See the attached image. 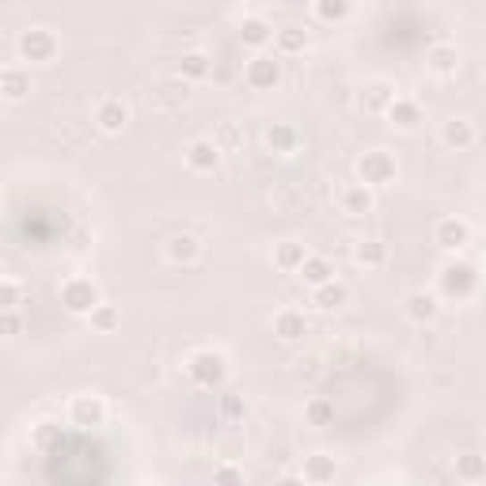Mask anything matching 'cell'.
Masks as SVG:
<instances>
[{"label": "cell", "instance_id": "6da1fadb", "mask_svg": "<svg viewBox=\"0 0 486 486\" xmlns=\"http://www.w3.org/2000/svg\"><path fill=\"white\" fill-rule=\"evenodd\" d=\"M437 285L448 300H467V297H475V289H479V270L464 263V258H452V263L440 266Z\"/></svg>", "mask_w": 486, "mask_h": 486}, {"label": "cell", "instance_id": "7a4b0ae2", "mask_svg": "<svg viewBox=\"0 0 486 486\" xmlns=\"http://www.w3.org/2000/svg\"><path fill=\"white\" fill-rule=\"evenodd\" d=\"M395 175H399V163H395L391 152L384 148H369V152H361L357 156V182L361 187H388V182H395Z\"/></svg>", "mask_w": 486, "mask_h": 486}, {"label": "cell", "instance_id": "3957f363", "mask_svg": "<svg viewBox=\"0 0 486 486\" xmlns=\"http://www.w3.org/2000/svg\"><path fill=\"white\" fill-rule=\"evenodd\" d=\"M187 376L194 380L197 388L213 391V388H221V384H224V376H228V361H224L221 349H197V354H190V361H187Z\"/></svg>", "mask_w": 486, "mask_h": 486}, {"label": "cell", "instance_id": "277c9868", "mask_svg": "<svg viewBox=\"0 0 486 486\" xmlns=\"http://www.w3.org/2000/svg\"><path fill=\"white\" fill-rule=\"evenodd\" d=\"M15 50H20L23 61H30V65H50V61L57 57L61 42L50 27H27L20 30V42H15Z\"/></svg>", "mask_w": 486, "mask_h": 486}, {"label": "cell", "instance_id": "5b68a950", "mask_svg": "<svg viewBox=\"0 0 486 486\" xmlns=\"http://www.w3.org/2000/svg\"><path fill=\"white\" fill-rule=\"evenodd\" d=\"M243 80L251 91H273L281 84V57L278 54H255L243 65Z\"/></svg>", "mask_w": 486, "mask_h": 486}, {"label": "cell", "instance_id": "8992f818", "mask_svg": "<svg viewBox=\"0 0 486 486\" xmlns=\"http://www.w3.org/2000/svg\"><path fill=\"white\" fill-rule=\"evenodd\" d=\"M61 304H65V312H72V315H91L103 300H99V289L91 278H69L61 285Z\"/></svg>", "mask_w": 486, "mask_h": 486}, {"label": "cell", "instance_id": "52a82bcc", "mask_svg": "<svg viewBox=\"0 0 486 486\" xmlns=\"http://www.w3.org/2000/svg\"><path fill=\"white\" fill-rule=\"evenodd\" d=\"M69 422L80 425V430H96V425H103V422H106V403H103V395H96V391L72 395V403H69Z\"/></svg>", "mask_w": 486, "mask_h": 486}, {"label": "cell", "instance_id": "ba28073f", "mask_svg": "<svg viewBox=\"0 0 486 486\" xmlns=\"http://www.w3.org/2000/svg\"><path fill=\"white\" fill-rule=\"evenodd\" d=\"M300 130L293 126V122H270V126L263 130V145L273 152V156H293V152H300Z\"/></svg>", "mask_w": 486, "mask_h": 486}, {"label": "cell", "instance_id": "9c48e42d", "mask_svg": "<svg viewBox=\"0 0 486 486\" xmlns=\"http://www.w3.org/2000/svg\"><path fill=\"white\" fill-rule=\"evenodd\" d=\"M221 156H224V148L213 141V137H197V141L187 145V167H190V172H197V175L217 172Z\"/></svg>", "mask_w": 486, "mask_h": 486}, {"label": "cell", "instance_id": "30bf717a", "mask_svg": "<svg viewBox=\"0 0 486 486\" xmlns=\"http://www.w3.org/2000/svg\"><path fill=\"white\" fill-rule=\"evenodd\" d=\"M433 243H437L440 251H460V247H467V243H471L467 221H460V217H440V221L433 224Z\"/></svg>", "mask_w": 486, "mask_h": 486}, {"label": "cell", "instance_id": "8fae6325", "mask_svg": "<svg viewBox=\"0 0 486 486\" xmlns=\"http://www.w3.org/2000/svg\"><path fill=\"white\" fill-rule=\"evenodd\" d=\"M334 475H339V464H334V456L327 452H308L300 464V479L308 486H327L334 482Z\"/></svg>", "mask_w": 486, "mask_h": 486}, {"label": "cell", "instance_id": "7c38bea8", "mask_svg": "<svg viewBox=\"0 0 486 486\" xmlns=\"http://www.w3.org/2000/svg\"><path fill=\"white\" fill-rule=\"evenodd\" d=\"M403 312H406L410 323L425 327V323H433V319L440 315V300H437L433 293H425V289H415V293H406Z\"/></svg>", "mask_w": 486, "mask_h": 486}, {"label": "cell", "instance_id": "4fadbf2b", "mask_svg": "<svg viewBox=\"0 0 486 486\" xmlns=\"http://www.w3.org/2000/svg\"><path fill=\"white\" fill-rule=\"evenodd\" d=\"M440 145L452 148V152H467L471 145H475V126H471V118H448L440 122Z\"/></svg>", "mask_w": 486, "mask_h": 486}, {"label": "cell", "instance_id": "5bb4252c", "mask_svg": "<svg viewBox=\"0 0 486 486\" xmlns=\"http://www.w3.org/2000/svg\"><path fill=\"white\" fill-rule=\"evenodd\" d=\"M395 130H403V133H410V130H418L422 126V103L418 99H410V96H395V103L388 106V114H384Z\"/></svg>", "mask_w": 486, "mask_h": 486}, {"label": "cell", "instance_id": "9a60e30c", "mask_svg": "<svg viewBox=\"0 0 486 486\" xmlns=\"http://www.w3.org/2000/svg\"><path fill=\"white\" fill-rule=\"evenodd\" d=\"M0 96L8 103H20L30 96V69L23 65H4L0 69Z\"/></svg>", "mask_w": 486, "mask_h": 486}, {"label": "cell", "instance_id": "2e32d148", "mask_svg": "<svg viewBox=\"0 0 486 486\" xmlns=\"http://www.w3.org/2000/svg\"><path fill=\"white\" fill-rule=\"evenodd\" d=\"M273 50H278V57H297L308 50V30H304L300 23H285L273 30Z\"/></svg>", "mask_w": 486, "mask_h": 486}, {"label": "cell", "instance_id": "e0dca14e", "mask_svg": "<svg viewBox=\"0 0 486 486\" xmlns=\"http://www.w3.org/2000/svg\"><path fill=\"white\" fill-rule=\"evenodd\" d=\"M126 122H130V106L122 99H103L96 106V126L103 133H122V130H126Z\"/></svg>", "mask_w": 486, "mask_h": 486}, {"label": "cell", "instance_id": "ac0fdd59", "mask_svg": "<svg viewBox=\"0 0 486 486\" xmlns=\"http://www.w3.org/2000/svg\"><path fill=\"white\" fill-rule=\"evenodd\" d=\"M339 205H342V213H349V217H364V213H373L376 197H373L369 187H361V182H349V187L339 190Z\"/></svg>", "mask_w": 486, "mask_h": 486}, {"label": "cell", "instance_id": "d6986e66", "mask_svg": "<svg viewBox=\"0 0 486 486\" xmlns=\"http://www.w3.org/2000/svg\"><path fill=\"white\" fill-rule=\"evenodd\" d=\"M425 69L437 72V76H452L456 69H460V50L448 42H433L430 50H425Z\"/></svg>", "mask_w": 486, "mask_h": 486}, {"label": "cell", "instance_id": "ffe728a7", "mask_svg": "<svg viewBox=\"0 0 486 486\" xmlns=\"http://www.w3.org/2000/svg\"><path fill=\"white\" fill-rule=\"evenodd\" d=\"M167 258H172L175 266H194L197 258H202V239L190 236V232H179L167 239Z\"/></svg>", "mask_w": 486, "mask_h": 486}, {"label": "cell", "instance_id": "44dd1931", "mask_svg": "<svg viewBox=\"0 0 486 486\" xmlns=\"http://www.w3.org/2000/svg\"><path fill=\"white\" fill-rule=\"evenodd\" d=\"M312 304L319 312H339V308H346L349 304V285L346 281H327V285H319V289H312Z\"/></svg>", "mask_w": 486, "mask_h": 486}, {"label": "cell", "instance_id": "7402d4cb", "mask_svg": "<svg viewBox=\"0 0 486 486\" xmlns=\"http://www.w3.org/2000/svg\"><path fill=\"white\" fill-rule=\"evenodd\" d=\"M273 334H278L281 342H300L304 334H308V319H304V312H297V308H281L278 315H273Z\"/></svg>", "mask_w": 486, "mask_h": 486}, {"label": "cell", "instance_id": "603a6c76", "mask_svg": "<svg viewBox=\"0 0 486 486\" xmlns=\"http://www.w3.org/2000/svg\"><path fill=\"white\" fill-rule=\"evenodd\" d=\"M308 263V247H304L300 239H285L273 247V266L281 273H300V266Z\"/></svg>", "mask_w": 486, "mask_h": 486}, {"label": "cell", "instance_id": "cb8c5ba5", "mask_svg": "<svg viewBox=\"0 0 486 486\" xmlns=\"http://www.w3.org/2000/svg\"><path fill=\"white\" fill-rule=\"evenodd\" d=\"M209 72H213V57L205 50H187L179 57V76L182 80L202 84V80H209Z\"/></svg>", "mask_w": 486, "mask_h": 486}, {"label": "cell", "instance_id": "d4e9b609", "mask_svg": "<svg viewBox=\"0 0 486 486\" xmlns=\"http://www.w3.org/2000/svg\"><path fill=\"white\" fill-rule=\"evenodd\" d=\"M239 38L243 46H251V50L263 54V46L273 42V27L263 20V15H243V23H239Z\"/></svg>", "mask_w": 486, "mask_h": 486}, {"label": "cell", "instance_id": "484cf974", "mask_svg": "<svg viewBox=\"0 0 486 486\" xmlns=\"http://www.w3.org/2000/svg\"><path fill=\"white\" fill-rule=\"evenodd\" d=\"M456 479L467 486L486 482V456L482 452H460L456 456Z\"/></svg>", "mask_w": 486, "mask_h": 486}, {"label": "cell", "instance_id": "4316f807", "mask_svg": "<svg viewBox=\"0 0 486 486\" xmlns=\"http://www.w3.org/2000/svg\"><path fill=\"white\" fill-rule=\"evenodd\" d=\"M391 103H395V88L388 80H373L369 88H364V96H361V106H364V111H373V114H388Z\"/></svg>", "mask_w": 486, "mask_h": 486}, {"label": "cell", "instance_id": "83f0119b", "mask_svg": "<svg viewBox=\"0 0 486 486\" xmlns=\"http://www.w3.org/2000/svg\"><path fill=\"white\" fill-rule=\"evenodd\" d=\"M300 278H304V285H312V289L327 285V281H334V263L327 255H308V263L300 266Z\"/></svg>", "mask_w": 486, "mask_h": 486}, {"label": "cell", "instance_id": "f1b7e54d", "mask_svg": "<svg viewBox=\"0 0 486 486\" xmlns=\"http://www.w3.org/2000/svg\"><path fill=\"white\" fill-rule=\"evenodd\" d=\"M354 263L364 266V270L384 266V263H388V243H380V239H361L357 247H354Z\"/></svg>", "mask_w": 486, "mask_h": 486}, {"label": "cell", "instance_id": "f546056e", "mask_svg": "<svg viewBox=\"0 0 486 486\" xmlns=\"http://www.w3.org/2000/svg\"><path fill=\"white\" fill-rule=\"evenodd\" d=\"M304 422L315 425V430H323V425L334 422V403L327 399V395H312V399L304 403Z\"/></svg>", "mask_w": 486, "mask_h": 486}, {"label": "cell", "instance_id": "4dcf8cb0", "mask_svg": "<svg viewBox=\"0 0 486 486\" xmlns=\"http://www.w3.org/2000/svg\"><path fill=\"white\" fill-rule=\"evenodd\" d=\"M312 12H315V20H323V23H342L346 15L354 12V4H349V0H315Z\"/></svg>", "mask_w": 486, "mask_h": 486}, {"label": "cell", "instance_id": "1f68e13d", "mask_svg": "<svg viewBox=\"0 0 486 486\" xmlns=\"http://www.w3.org/2000/svg\"><path fill=\"white\" fill-rule=\"evenodd\" d=\"M88 319H91V331H99V334H111V331H118V323H122V312L114 308V304H99V308L91 312Z\"/></svg>", "mask_w": 486, "mask_h": 486}, {"label": "cell", "instance_id": "d6a6232c", "mask_svg": "<svg viewBox=\"0 0 486 486\" xmlns=\"http://www.w3.org/2000/svg\"><path fill=\"white\" fill-rule=\"evenodd\" d=\"M20 304H23L20 278H0V312H20Z\"/></svg>", "mask_w": 486, "mask_h": 486}, {"label": "cell", "instance_id": "836d02e7", "mask_svg": "<svg viewBox=\"0 0 486 486\" xmlns=\"http://www.w3.org/2000/svg\"><path fill=\"white\" fill-rule=\"evenodd\" d=\"M213 486H247V475H243L239 464L224 460V464L213 467Z\"/></svg>", "mask_w": 486, "mask_h": 486}, {"label": "cell", "instance_id": "e575fe53", "mask_svg": "<svg viewBox=\"0 0 486 486\" xmlns=\"http://www.w3.org/2000/svg\"><path fill=\"white\" fill-rule=\"evenodd\" d=\"M30 440H35V448H42V452H54V448L61 445V425H57V422H42Z\"/></svg>", "mask_w": 486, "mask_h": 486}, {"label": "cell", "instance_id": "d590c367", "mask_svg": "<svg viewBox=\"0 0 486 486\" xmlns=\"http://www.w3.org/2000/svg\"><path fill=\"white\" fill-rule=\"evenodd\" d=\"M20 331H23L20 312H0V334H4V339H15Z\"/></svg>", "mask_w": 486, "mask_h": 486}, {"label": "cell", "instance_id": "8d00e7d4", "mask_svg": "<svg viewBox=\"0 0 486 486\" xmlns=\"http://www.w3.org/2000/svg\"><path fill=\"white\" fill-rule=\"evenodd\" d=\"M221 410H224L228 418H239V415H243V403H239V395H224V399H221Z\"/></svg>", "mask_w": 486, "mask_h": 486}, {"label": "cell", "instance_id": "74e56055", "mask_svg": "<svg viewBox=\"0 0 486 486\" xmlns=\"http://www.w3.org/2000/svg\"><path fill=\"white\" fill-rule=\"evenodd\" d=\"M179 99H187V91H175V88H160V103H163V106H172V103H179Z\"/></svg>", "mask_w": 486, "mask_h": 486}, {"label": "cell", "instance_id": "f35d334b", "mask_svg": "<svg viewBox=\"0 0 486 486\" xmlns=\"http://www.w3.org/2000/svg\"><path fill=\"white\" fill-rule=\"evenodd\" d=\"M273 486H308V482H304L300 475H281V479L273 482Z\"/></svg>", "mask_w": 486, "mask_h": 486}, {"label": "cell", "instance_id": "ab89813d", "mask_svg": "<svg viewBox=\"0 0 486 486\" xmlns=\"http://www.w3.org/2000/svg\"><path fill=\"white\" fill-rule=\"evenodd\" d=\"M221 137H224L228 145H236V141H239V130H236V126H224V130H221Z\"/></svg>", "mask_w": 486, "mask_h": 486}, {"label": "cell", "instance_id": "60d3db41", "mask_svg": "<svg viewBox=\"0 0 486 486\" xmlns=\"http://www.w3.org/2000/svg\"><path fill=\"white\" fill-rule=\"evenodd\" d=\"M152 486H172V482H152Z\"/></svg>", "mask_w": 486, "mask_h": 486}, {"label": "cell", "instance_id": "b9f144b4", "mask_svg": "<svg viewBox=\"0 0 486 486\" xmlns=\"http://www.w3.org/2000/svg\"><path fill=\"white\" fill-rule=\"evenodd\" d=\"M482 273H486V258H482Z\"/></svg>", "mask_w": 486, "mask_h": 486}]
</instances>
